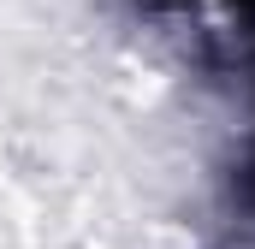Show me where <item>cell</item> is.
<instances>
[{
	"mask_svg": "<svg viewBox=\"0 0 255 249\" xmlns=\"http://www.w3.org/2000/svg\"><path fill=\"white\" fill-rule=\"evenodd\" d=\"M130 12H142V18H184L196 6H226L238 24H244V36L255 42V0H125Z\"/></svg>",
	"mask_w": 255,
	"mask_h": 249,
	"instance_id": "2",
	"label": "cell"
},
{
	"mask_svg": "<svg viewBox=\"0 0 255 249\" xmlns=\"http://www.w3.org/2000/svg\"><path fill=\"white\" fill-rule=\"evenodd\" d=\"M220 202H226L232 220L255 226V130L232 148V160H226V172H220Z\"/></svg>",
	"mask_w": 255,
	"mask_h": 249,
	"instance_id": "1",
	"label": "cell"
},
{
	"mask_svg": "<svg viewBox=\"0 0 255 249\" xmlns=\"http://www.w3.org/2000/svg\"><path fill=\"white\" fill-rule=\"evenodd\" d=\"M250 71H255V42H250Z\"/></svg>",
	"mask_w": 255,
	"mask_h": 249,
	"instance_id": "3",
	"label": "cell"
}]
</instances>
